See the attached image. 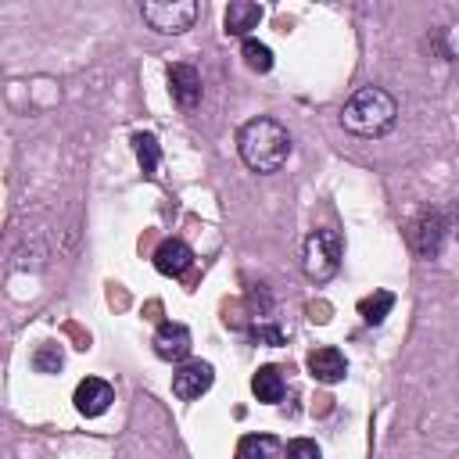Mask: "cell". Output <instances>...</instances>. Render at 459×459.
Instances as JSON below:
<instances>
[{
	"label": "cell",
	"mask_w": 459,
	"mask_h": 459,
	"mask_svg": "<svg viewBox=\"0 0 459 459\" xmlns=\"http://www.w3.org/2000/svg\"><path fill=\"white\" fill-rule=\"evenodd\" d=\"M290 147H294L290 133L276 118H251L237 133V151H240L244 165L255 172H265V176L283 169V161L290 158Z\"/></svg>",
	"instance_id": "obj_1"
},
{
	"label": "cell",
	"mask_w": 459,
	"mask_h": 459,
	"mask_svg": "<svg viewBox=\"0 0 459 459\" xmlns=\"http://www.w3.org/2000/svg\"><path fill=\"white\" fill-rule=\"evenodd\" d=\"M394 118H398V104L387 90L380 86H362L355 90L348 100H344V111H341V126L351 133V136H362V140H377L384 133L394 129Z\"/></svg>",
	"instance_id": "obj_2"
},
{
	"label": "cell",
	"mask_w": 459,
	"mask_h": 459,
	"mask_svg": "<svg viewBox=\"0 0 459 459\" xmlns=\"http://www.w3.org/2000/svg\"><path fill=\"white\" fill-rule=\"evenodd\" d=\"M341 255H344V244H341L337 230H312L305 237V247H301V269H305L308 280L326 283L337 273Z\"/></svg>",
	"instance_id": "obj_3"
},
{
	"label": "cell",
	"mask_w": 459,
	"mask_h": 459,
	"mask_svg": "<svg viewBox=\"0 0 459 459\" xmlns=\"http://www.w3.org/2000/svg\"><path fill=\"white\" fill-rule=\"evenodd\" d=\"M452 222L441 208H423L412 222H409V247L420 255V258H437L441 247H445V237H448Z\"/></svg>",
	"instance_id": "obj_4"
},
{
	"label": "cell",
	"mask_w": 459,
	"mask_h": 459,
	"mask_svg": "<svg viewBox=\"0 0 459 459\" xmlns=\"http://www.w3.org/2000/svg\"><path fill=\"white\" fill-rule=\"evenodd\" d=\"M143 22L154 29V32H186L197 18V4L194 0H165V4H143L140 7Z\"/></svg>",
	"instance_id": "obj_5"
},
{
	"label": "cell",
	"mask_w": 459,
	"mask_h": 459,
	"mask_svg": "<svg viewBox=\"0 0 459 459\" xmlns=\"http://www.w3.org/2000/svg\"><path fill=\"white\" fill-rule=\"evenodd\" d=\"M212 380H215V369L201 359H190L172 373V394L183 398V402H194L212 387Z\"/></svg>",
	"instance_id": "obj_6"
},
{
	"label": "cell",
	"mask_w": 459,
	"mask_h": 459,
	"mask_svg": "<svg viewBox=\"0 0 459 459\" xmlns=\"http://www.w3.org/2000/svg\"><path fill=\"white\" fill-rule=\"evenodd\" d=\"M190 348H194V337H190V330L183 326V323H161L158 326V333H154V355L158 359H165V362H183L186 355H190Z\"/></svg>",
	"instance_id": "obj_7"
},
{
	"label": "cell",
	"mask_w": 459,
	"mask_h": 459,
	"mask_svg": "<svg viewBox=\"0 0 459 459\" xmlns=\"http://www.w3.org/2000/svg\"><path fill=\"white\" fill-rule=\"evenodd\" d=\"M72 402H75V409H79L82 416H104L108 405L115 402V391H111L108 380H100V377H86V380H79Z\"/></svg>",
	"instance_id": "obj_8"
},
{
	"label": "cell",
	"mask_w": 459,
	"mask_h": 459,
	"mask_svg": "<svg viewBox=\"0 0 459 459\" xmlns=\"http://www.w3.org/2000/svg\"><path fill=\"white\" fill-rule=\"evenodd\" d=\"M169 93L179 108H197L201 100V75L194 65H169Z\"/></svg>",
	"instance_id": "obj_9"
},
{
	"label": "cell",
	"mask_w": 459,
	"mask_h": 459,
	"mask_svg": "<svg viewBox=\"0 0 459 459\" xmlns=\"http://www.w3.org/2000/svg\"><path fill=\"white\" fill-rule=\"evenodd\" d=\"M305 366H308V373H312L319 384H337V380H344V373H348V359H344L337 348H330V344L308 351Z\"/></svg>",
	"instance_id": "obj_10"
},
{
	"label": "cell",
	"mask_w": 459,
	"mask_h": 459,
	"mask_svg": "<svg viewBox=\"0 0 459 459\" xmlns=\"http://www.w3.org/2000/svg\"><path fill=\"white\" fill-rule=\"evenodd\" d=\"M190 265H194V251H190L183 240L169 237V240L158 244V251H154V269H158L161 276H183Z\"/></svg>",
	"instance_id": "obj_11"
},
{
	"label": "cell",
	"mask_w": 459,
	"mask_h": 459,
	"mask_svg": "<svg viewBox=\"0 0 459 459\" xmlns=\"http://www.w3.org/2000/svg\"><path fill=\"white\" fill-rule=\"evenodd\" d=\"M258 22H262V7L251 4V0H233L226 7V32L230 36H244L247 39V32L258 29Z\"/></svg>",
	"instance_id": "obj_12"
},
{
	"label": "cell",
	"mask_w": 459,
	"mask_h": 459,
	"mask_svg": "<svg viewBox=\"0 0 459 459\" xmlns=\"http://www.w3.org/2000/svg\"><path fill=\"white\" fill-rule=\"evenodd\" d=\"M233 459H283V448L273 434H244L237 441Z\"/></svg>",
	"instance_id": "obj_13"
},
{
	"label": "cell",
	"mask_w": 459,
	"mask_h": 459,
	"mask_svg": "<svg viewBox=\"0 0 459 459\" xmlns=\"http://www.w3.org/2000/svg\"><path fill=\"white\" fill-rule=\"evenodd\" d=\"M283 387L287 384H283V373L276 366H258L255 377H251V391H255L258 402H269V405L280 402L283 398Z\"/></svg>",
	"instance_id": "obj_14"
},
{
	"label": "cell",
	"mask_w": 459,
	"mask_h": 459,
	"mask_svg": "<svg viewBox=\"0 0 459 459\" xmlns=\"http://www.w3.org/2000/svg\"><path fill=\"white\" fill-rule=\"evenodd\" d=\"M391 308H394V294H391V290H373V294H366V298L359 301V316H362V323H369V326H380Z\"/></svg>",
	"instance_id": "obj_15"
},
{
	"label": "cell",
	"mask_w": 459,
	"mask_h": 459,
	"mask_svg": "<svg viewBox=\"0 0 459 459\" xmlns=\"http://www.w3.org/2000/svg\"><path fill=\"white\" fill-rule=\"evenodd\" d=\"M240 54H244V65H247L251 72H269V68H273V50H269L265 43H258L255 36L244 39Z\"/></svg>",
	"instance_id": "obj_16"
},
{
	"label": "cell",
	"mask_w": 459,
	"mask_h": 459,
	"mask_svg": "<svg viewBox=\"0 0 459 459\" xmlns=\"http://www.w3.org/2000/svg\"><path fill=\"white\" fill-rule=\"evenodd\" d=\"M133 143H136V158H140L143 172H147V176H154V169H158V158H161V151H158V140H154L151 133H136V136H133Z\"/></svg>",
	"instance_id": "obj_17"
},
{
	"label": "cell",
	"mask_w": 459,
	"mask_h": 459,
	"mask_svg": "<svg viewBox=\"0 0 459 459\" xmlns=\"http://www.w3.org/2000/svg\"><path fill=\"white\" fill-rule=\"evenodd\" d=\"M32 366H36V373H57L65 366V355L57 344H39L32 355Z\"/></svg>",
	"instance_id": "obj_18"
},
{
	"label": "cell",
	"mask_w": 459,
	"mask_h": 459,
	"mask_svg": "<svg viewBox=\"0 0 459 459\" xmlns=\"http://www.w3.org/2000/svg\"><path fill=\"white\" fill-rule=\"evenodd\" d=\"M283 459H323V452H319L316 441H308V437H294V441H287Z\"/></svg>",
	"instance_id": "obj_19"
},
{
	"label": "cell",
	"mask_w": 459,
	"mask_h": 459,
	"mask_svg": "<svg viewBox=\"0 0 459 459\" xmlns=\"http://www.w3.org/2000/svg\"><path fill=\"white\" fill-rule=\"evenodd\" d=\"M251 337H255L258 344H283V341H287L283 330L273 326V323H255V326H251Z\"/></svg>",
	"instance_id": "obj_20"
},
{
	"label": "cell",
	"mask_w": 459,
	"mask_h": 459,
	"mask_svg": "<svg viewBox=\"0 0 459 459\" xmlns=\"http://www.w3.org/2000/svg\"><path fill=\"white\" fill-rule=\"evenodd\" d=\"M452 230H455V237H459V204H455V212H452Z\"/></svg>",
	"instance_id": "obj_21"
}]
</instances>
